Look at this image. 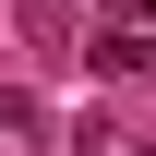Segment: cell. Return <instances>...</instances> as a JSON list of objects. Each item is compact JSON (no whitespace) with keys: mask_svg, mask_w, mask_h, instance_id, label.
I'll use <instances>...</instances> for the list:
<instances>
[{"mask_svg":"<svg viewBox=\"0 0 156 156\" xmlns=\"http://www.w3.org/2000/svg\"><path fill=\"white\" fill-rule=\"evenodd\" d=\"M60 24H72L60 0H24V36H48V48H60Z\"/></svg>","mask_w":156,"mask_h":156,"instance_id":"obj_1","label":"cell"},{"mask_svg":"<svg viewBox=\"0 0 156 156\" xmlns=\"http://www.w3.org/2000/svg\"><path fill=\"white\" fill-rule=\"evenodd\" d=\"M108 12H120V36H132V24H144V12H156V0H108Z\"/></svg>","mask_w":156,"mask_h":156,"instance_id":"obj_3","label":"cell"},{"mask_svg":"<svg viewBox=\"0 0 156 156\" xmlns=\"http://www.w3.org/2000/svg\"><path fill=\"white\" fill-rule=\"evenodd\" d=\"M0 132H36V96H12V84H0Z\"/></svg>","mask_w":156,"mask_h":156,"instance_id":"obj_2","label":"cell"}]
</instances>
